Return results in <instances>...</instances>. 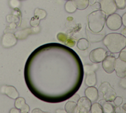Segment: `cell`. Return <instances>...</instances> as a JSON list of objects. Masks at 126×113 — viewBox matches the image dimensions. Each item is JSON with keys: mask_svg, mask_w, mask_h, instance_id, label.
Wrapping results in <instances>:
<instances>
[{"mask_svg": "<svg viewBox=\"0 0 126 113\" xmlns=\"http://www.w3.org/2000/svg\"><path fill=\"white\" fill-rule=\"evenodd\" d=\"M34 16L38 18L40 20L43 19L47 16V12L44 10L36 8L34 11Z\"/></svg>", "mask_w": 126, "mask_h": 113, "instance_id": "obj_23", "label": "cell"}, {"mask_svg": "<svg viewBox=\"0 0 126 113\" xmlns=\"http://www.w3.org/2000/svg\"><path fill=\"white\" fill-rule=\"evenodd\" d=\"M40 21V20L38 18L35 16H34L32 18L30 22L31 26L33 27H37V26H38V25L39 24Z\"/></svg>", "mask_w": 126, "mask_h": 113, "instance_id": "obj_25", "label": "cell"}, {"mask_svg": "<svg viewBox=\"0 0 126 113\" xmlns=\"http://www.w3.org/2000/svg\"><path fill=\"white\" fill-rule=\"evenodd\" d=\"M98 93L102 94L103 99L109 102H112L117 96L115 90L107 82L101 83L98 87Z\"/></svg>", "mask_w": 126, "mask_h": 113, "instance_id": "obj_4", "label": "cell"}, {"mask_svg": "<svg viewBox=\"0 0 126 113\" xmlns=\"http://www.w3.org/2000/svg\"><path fill=\"white\" fill-rule=\"evenodd\" d=\"M107 51L103 48H97L92 50L89 54V58L94 64L102 62L107 56Z\"/></svg>", "mask_w": 126, "mask_h": 113, "instance_id": "obj_6", "label": "cell"}, {"mask_svg": "<svg viewBox=\"0 0 126 113\" xmlns=\"http://www.w3.org/2000/svg\"><path fill=\"white\" fill-rule=\"evenodd\" d=\"M92 7H93V8L96 11L101 10V4H100V2H96L92 6Z\"/></svg>", "mask_w": 126, "mask_h": 113, "instance_id": "obj_30", "label": "cell"}, {"mask_svg": "<svg viewBox=\"0 0 126 113\" xmlns=\"http://www.w3.org/2000/svg\"><path fill=\"white\" fill-rule=\"evenodd\" d=\"M86 33L87 39L89 42L93 43L94 42H98L103 40V38L105 37L104 33H94L91 31L89 29V27H86Z\"/></svg>", "mask_w": 126, "mask_h": 113, "instance_id": "obj_13", "label": "cell"}, {"mask_svg": "<svg viewBox=\"0 0 126 113\" xmlns=\"http://www.w3.org/2000/svg\"></svg>", "mask_w": 126, "mask_h": 113, "instance_id": "obj_42", "label": "cell"}, {"mask_svg": "<svg viewBox=\"0 0 126 113\" xmlns=\"http://www.w3.org/2000/svg\"><path fill=\"white\" fill-rule=\"evenodd\" d=\"M15 108H17L19 110H22L23 108L26 107L27 104L26 103L25 99L23 97H18L17 99H15Z\"/></svg>", "mask_w": 126, "mask_h": 113, "instance_id": "obj_21", "label": "cell"}, {"mask_svg": "<svg viewBox=\"0 0 126 113\" xmlns=\"http://www.w3.org/2000/svg\"><path fill=\"white\" fill-rule=\"evenodd\" d=\"M85 94L91 102H95L98 100L99 94L98 89L94 86L88 87L85 89Z\"/></svg>", "mask_w": 126, "mask_h": 113, "instance_id": "obj_14", "label": "cell"}, {"mask_svg": "<svg viewBox=\"0 0 126 113\" xmlns=\"http://www.w3.org/2000/svg\"><path fill=\"white\" fill-rule=\"evenodd\" d=\"M65 110L67 113H79L77 103L72 100L68 101L65 105Z\"/></svg>", "mask_w": 126, "mask_h": 113, "instance_id": "obj_16", "label": "cell"}, {"mask_svg": "<svg viewBox=\"0 0 126 113\" xmlns=\"http://www.w3.org/2000/svg\"><path fill=\"white\" fill-rule=\"evenodd\" d=\"M17 42V38L15 34L11 33L4 34L1 39V45L4 48H10L15 46Z\"/></svg>", "mask_w": 126, "mask_h": 113, "instance_id": "obj_8", "label": "cell"}, {"mask_svg": "<svg viewBox=\"0 0 126 113\" xmlns=\"http://www.w3.org/2000/svg\"><path fill=\"white\" fill-rule=\"evenodd\" d=\"M80 97L79 96V94H75V95H74L73 97H72L71 100L75 101V102H78V101L79 99H80Z\"/></svg>", "mask_w": 126, "mask_h": 113, "instance_id": "obj_32", "label": "cell"}, {"mask_svg": "<svg viewBox=\"0 0 126 113\" xmlns=\"http://www.w3.org/2000/svg\"><path fill=\"white\" fill-rule=\"evenodd\" d=\"M122 24L125 27H126V12L123 14L122 17Z\"/></svg>", "mask_w": 126, "mask_h": 113, "instance_id": "obj_33", "label": "cell"}, {"mask_svg": "<svg viewBox=\"0 0 126 113\" xmlns=\"http://www.w3.org/2000/svg\"><path fill=\"white\" fill-rule=\"evenodd\" d=\"M118 58H120L121 60L126 62V47L123 48L122 50L120 52Z\"/></svg>", "mask_w": 126, "mask_h": 113, "instance_id": "obj_27", "label": "cell"}, {"mask_svg": "<svg viewBox=\"0 0 126 113\" xmlns=\"http://www.w3.org/2000/svg\"><path fill=\"white\" fill-rule=\"evenodd\" d=\"M116 58L114 56L107 55L103 60L102 67L106 73L111 74L114 71V66Z\"/></svg>", "mask_w": 126, "mask_h": 113, "instance_id": "obj_9", "label": "cell"}, {"mask_svg": "<svg viewBox=\"0 0 126 113\" xmlns=\"http://www.w3.org/2000/svg\"><path fill=\"white\" fill-rule=\"evenodd\" d=\"M121 34L123 35L126 36V27H125V28H123L122 30L121 31Z\"/></svg>", "mask_w": 126, "mask_h": 113, "instance_id": "obj_37", "label": "cell"}, {"mask_svg": "<svg viewBox=\"0 0 126 113\" xmlns=\"http://www.w3.org/2000/svg\"><path fill=\"white\" fill-rule=\"evenodd\" d=\"M89 40L85 39V38H81V39H79L78 41L77 47L80 50H86L89 48Z\"/></svg>", "mask_w": 126, "mask_h": 113, "instance_id": "obj_19", "label": "cell"}, {"mask_svg": "<svg viewBox=\"0 0 126 113\" xmlns=\"http://www.w3.org/2000/svg\"><path fill=\"white\" fill-rule=\"evenodd\" d=\"M99 104L102 107L103 113H113L115 112V106L109 101H106L104 99L99 101Z\"/></svg>", "mask_w": 126, "mask_h": 113, "instance_id": "obj_15", "label": "cell"}, {"mask_svg": "<svg viewBox=\"0 0 126 113\" xmlns=\"http://www.w3.org/2000/svg\"><path fill=\"white\" fill-rule=\"evenodd\" d=\"M114 71L119 78H123L126 76V62L121 60L118 57L116 59Z\"/></svg>", "mask_w": 126, "mask_h": 113, "instance_id": "obj_11", "label": "cell"}, {"mask_svg": "<svg viewBox=\"0 0 126 113\" xmlns=\"http://www.w3.org/2000/svg\"><path fill=\"white\" fill-rule=\"evenodd\" d=\"M32 29L28 28V29H25L24 30H19L16 31L15 33V35L16 37L17 38V39H24L28 37V36L32 32Z\"/></svg>", "mask_w": 126, "mask_h": 113, "instance_id": "obj_18", "label": "cell"}, {"mask_svg": "<svg viewBox=\"0 0 126 113\" xmlns=\"http://www.w3.org/2000/svg\"><path fill=\"white\" fill-rule=\"evenodd\" d=\"M56 112L58 113H66V111H65V110H61V109H58V110H57V111H56Z\"/></svg>", "mask_w": 126, "mask_h": 113, "instance_id": "obj_38", "label": "cell"}, {"mask_svg": "<svg viewBox=\"0 0 126 113\" xmlns=\"http://www.w3.org/2000/svg\"><path fill=\"white\" fill-rule=\"evenodd\" d=\"M66 1H69V0H66Z\"/></svg>", "mask_w": 126, "mask_h": 113, "instance_id": "obj_41", "label": "cell"}, {"mask_svg": "<svg viewBox=\"0 0 126 113\" xmlns=\"http://www.w3.org/2000/svg\"><path fill=\"white\" fill-rule=\"evenodd\" d=\"M30 106H29L28 104H27L25 107L23 108L22 110H21V113H27L30 112Z\"/></svg>", "mask_w": 126, "mask_h": 113, "instance_id": "obj_31", "label": "cell"}, {"mask_svg": "<svg viewBox=\"0 0 126 113\" xmlns=\"http://www.w3.org/2000/svg\"><path fill=\"white\" fill-rule=\"evenodd\" d=\"M119 85L122 88L125 89H126V76L121 78L120 82H119Z\"/></svg>", "mask_w": 126, "mask_h": 113, "instance_id": "obj_29", "label": "cell"}, {"mask_svg": "<svg viewBox=\"0 0 126 113\" xmlns=\"http://www.w3.org/2000/svg\"><path fill=\"white\" fill-rule=\"evenodd\" d=\"M10 113H21V110L18 109L16 108H12V109L10 110Z\"/></svg>", "mask_w": 126, "mask_h": 113, "instance_id": "obj_34", "label": "cell"}, {"mask_svg": "<svg viewBox=\"0 0 126 113\" xmlns=\"http://www.w3.org/2000/svg\"><path fill=\"white\" fill-rule=\"evenodd\" d=\"M97 2V0H89V5L92 6Z\"/></svg>", "mask_w": 126, "mask_h": 113, "instance_id": "obj_36", "label": "cell"}, {"mask_svg": "<svg viewBox=\"0 0 126 113\" xmlns=\"http://www.w3.org/2000/svg\"><path fill=\"white\" fill-rule=\"evenodd\" d=\"M88 27L94 33H100L102 31L106 24V14L102 10H96L87 15Z\"/></svg>", "mask_w": 126, "mask_h": 113, "instance_id": "obj_2", "label": "cell"}, {"mask_svg": "<svg viewBox=\"0 0 126 113\" xmlns=\"http://www.w3.org/2000/svg\"><path fill=\"white\" fill-rule=\"evenodd\" d=\"M106 24L107 28L111 30H117L122 26V17L118 14L113 13L109 15L106 18Z\"/></svg>", "mask_w": 126, "mask_h": 113, "instance_id": "obj_5", "label": "cell"}, {"mask_svg": "<svg viewBox=\"0 0 126 113\" xmlns=\"http://www.w3.org/2000/svg\"><path fill=\"white\" fill-rule=\"evenodd\" d=\"M77 105L79 113H87L90 111L92 102L86 97H82L78 100Z\"/></svg>", "mask_w": 126, "mask_h": 113, "instance_id": "obj_10", "label": "cell"}, {"mask_svg": "<svg viewBox=\"0 0 126 113\" xmlns=\"http://www.w3.org/2000/svg\"><path fill=\"white\" fill-rule=\"evenodd\" d=\"M77 10H84L89 6V0H73Z\"/></svg>", "mask_w": 126, "mask_h": 113, "instance_id": "obj_17", "label": "cell"}, {"mask_svg": "<svg viewBox=\"0 0 126 113\" xmlns=\"http://www.w3.org/2000/svg\"><path fill=\"white\" fill-rule=\"evenodd\" d=\"M94 64V65H84V69L86 73L85 83L87 87L94 86L97 83V77L96 71L98 69V66Z\"/></svg>", "mask_w": 126, "mask_h": 113, "instance_id": "obj_3", "label": "cell"}, {"mask_svg": "<svg viewBox=\"0 0 126 113\" xmlns=\"http://www.w3.org/2000/svg\"><path fill=\"white\" fill-rule=\"evenodd\" d=\"M122 109L125 110V111H126V103L124 104L122 106Z\"/></svg>", "mask_w": 126, "mask_h": 113, "instance_id": "obj_39", "label": "cell"}, {"mask_svg": "<svg viewBox=\"0 0 126 113\" xmlns=\"http://www.w3.org/2000/svg\"><path fill=\"white\" fill-rule=\"evenodd\" d=\"M65 10L67 13H73L75 12L77 8H76L73 0L67 1L65 4Z\"/></svg>", "mask_w": 126, "mask_h": 113, "instance_id": "obj_20", "label": "cell"}, {"mask_svg": "<svg viewBox=\"0 0 126 113\" xmlns=\"http://www.w3.org/2000/svg\"><path fill=\"white\" fill-rule=\"evenodd\" d=\"M0 93L6 94L12 99H17L19 97V93L15 87L12 85H3L0 88Z\"/></svg>", "mask_w": 126, "mask_h": 113, "instance_id": "obj_12", "label": "cell"}, {"mask_svg": "<svg viewBox=\"0 0 126 113\" xmlns=\"http://www.w3.org/2000/svg\"><path fill=\"white\" fill-rule=\"evenodd\" d=\"M102 41L110 53L116 54L126 47V37L120 33H112L105 35Z\"/></svg>", "mask_w": 126, "mask_h": 113, "instance_id": "obj_1", "label": "cell"}, {"mask_svg": "<svg viewBox=\"0 0 126 113\" xmlns=\"http://www.w3.org/2000/svg\"><path fill=\"white\" fill-rule=\"evenodd\" d=\"M117 9L124 10L126 7V0H114Z\"/></svg>", "mask_w": 126, "mask_h": 113, "instance_id": "obj_24", "label": "cell"}, {"mask_svg": "<svg viewBox=\"0 0 126 113\" xmlns=\"http://www.w3.org/2000/svg\"><path fill=\"white\" fill-rule=\"evenodd\" d=\"M113 104L116 107H119L123 103V98L121 97H117L113 100Z\"/></svg>", "mask_w": 126, "mask_h": 113, "instance_id": "obj_26", "label": "cell"}, {"mask_svg": "<svg viewBox=\"0 0 126 113\" xmlns=\"http://www.w3.org/2000/svg\"><path fill=\"white\" fill-rule=\"evenodd\" d=\"M90 111L92 113H103L102 106L98 103H94L91 105Z\"/></svg>", "mask_w": 126, "mask_h": 113, "instance_id": "obj_22", "label": "cell"}, {"mask_svg": "<svg viewBox=\"0 0 126 113\" xmlns=\"http://www.w3.org/2000/svg\"><path fill=\"white\" fill-rule=\"evenodd\" d=\"M32 113H46V112H43L42 110H41L39 109H38V108H36V109H34V110H33Z\"/></svg>", "mask_w": 126, "mask_h": 113, "instance_id": "obj_35", "label": "cell"}, {"mask_svg": "<svg viewBox=\"0 0 126 113\" xmlns=\"http://www.w3.org/2000/svg\"><path fill=\"white\" fill-rule=\"evenodd\" d=\"M101 10L105 13L106 15H109L115 13L117 7L114 0H101Z\"/></svg>", "mask_w": 126, "mask_h": 113, "instance_id": "obj_7", "label": "cell"}, {"mask_svg": "<svg viewBox=\"0 0 126 113\" xmlns=\"http://www.w3.org/2000/svg\"><path fill=\"white\" fill-rule=\"evenodd\" d=\"M10 5L13 8H17L20 6V2L19 0H10Z\"/></svg>", "mask_w": 126, "mask_h": 113, "instance_id": "obj_28", "label": "cell"}, {"mask_svg": "<svg viewBox=\"0 0 126 113\" xmlns=\"http://www.w3.org/2000/svg\"><path fill=\"white\" fill-rule=\"evenodd\" d=\"M21 1H23V0H21Z\"/></svg>", "mask_w": 126, "mask_h": 113, "instance_id": "obj_40", "label": "cell"}]
</instances>
